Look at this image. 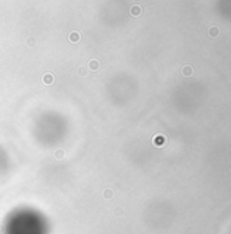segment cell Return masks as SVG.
Listing matches in <instances>:
<instances>
[{"label":"cell","instance_id":"1","mask_svg":"<svg viewBox=\"0 0 231 234\" xmlns=\"http://www.w3.org/2000/svg\"><path fill=\"white\" fill-rule=\"evenodd\" d=\"M79 40H80V34L76 32H72L69 34V41L71 42H79Z\"/></svg>","mask_w":231,"mask_h":234},{"label":"cell","instance_id":"2","mask_svg":"<svg viewBox=\"0 0 231 234\" xmlns=\"http://www.w3.org/2000/svg\"><path fill=\"white\" fill-rule=\"evenodd\" d=\"M182 75L183 76H190V75H193V68L192 67H183L182 68Z\"/></svg>","mask_w":231,"mask_h":234},{"label":"cell","instance_id":"3","mask_svg":"<svg viewBox=\"0 0 231 234\" xmlns=\"http://www.w3.org/2000/svg\"><path fill=\"white\" fill-rule=\"evenodd\" d=\"M140 12H141V8L139 6H133L131 8V15H133V16H139Z\"/></svg>","mask_w":231,"mask_h":234},{"label":"cell","instance_id":"4","mask_svg":"<svg viewBox=\"0 0 231 234\" xmlns=\"http://www.w3.org/2000/svg\"><path fill=\"white\" fill-rule=\"evenodd\" d=\"M209 35H211V37H218V35H219V29H218V27H211V29H209Z\"/></svg>","mask_w":231,"mask_h":234}]
</instances>
